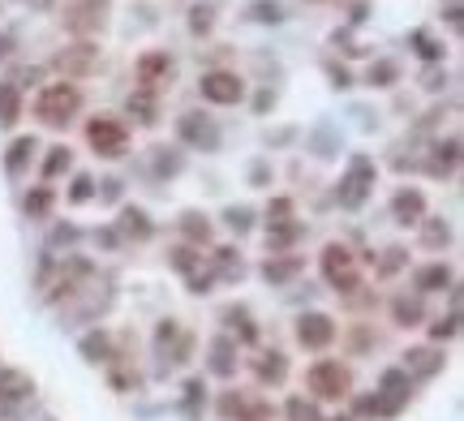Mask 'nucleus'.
I'll use <instances>...</instances> for the list:
<instances>
[{
	"label": "nucleus",
	"mask_w": 464,
	"mask_h": 421,
	"mask_svg": "<svg viewBox=\"0 0 464 421\" xmlns=\"http://www.w3.org/2000/svg\"><path fill=\"white\" fill-rule=\"evenodd\" d=\"M30 396H35V378L26 370L4 366V370H0V400H4V404H18V400H30Z\"/></svg>",
	"instance_id": "obj_18"
},
{
	"label": "nucleus",
	"mask_w": 464,
	"mask_h": 421,
	"mask_svg": "<svg viewBox=\"0 0 464 421\" xmlns=\"http://www.w3.org/2000/svg\"><path fill=\"white\" fill-rule=\"evenodd\" d=\"M443 352H435V348H413V352H404V370H413L421 374V378H430V374H439L443 370Z\"/></svg>",
	"instance_id": "obj_24"
},
{
	"label": "nucleus",
	"mask_w": 464,
	"mask_h": 421,
	"mask_svg": "<svg viewBox=\"0 0 464 421\" xmlns=\"http://www.w3.org/2000/svg\"><path fill=\"white\" fill-rule=\"evenodd\" d=\"M318 267H322V275H327V284H331L336 293H357V288H362L357 254H353V249L344 246V241H331V246L322 249Z\"/></svg>",
	"instance_id": "obj_3"
},
{
	"label": "nucleus",
	"mask_w": 464,
	"mask_h": 421,
	"mask_svg": "<svg viewBox=\"0 0 464 421\" xmlns=\"http://www.w3.org/2000/svg\"><path fill=\"white\" fill-rule=\"evenodd\" d=\"M52 69L61 74V82H77V77H91L99 69V48L91 39H77L69 48H61L52 56Z\"/></svg>",
	"instance_id": "obj_6"
},
{
	"label": "nucleus",
	"mask_w": 464,
	"mask_h": 421,
	"mask_svg": "<svg viewBox=\"0 0 464 421\" xmlns=\"http://www.w3.org/2000/svg\"><path fill=\"white\" fill-rule=\"evenodd\" d=\"M22 206H26V215H30V220H48L52 206H56V194H52L48 185H35V190L26 194Z\"/></svg>",
	"instance_id": "obj_28"
},
{
	"label": "nucleus",
	"mask_w": 464,
	"mask_h": 421,
	"mask_svg": "<svg viewBox=\"0 0 464 421\" xmlns=\"http://www.w3.org/2000/svg\"><path fill=\"white\" fill-rule=\"evenodd\" d=\"M249 181H254V185H267V181H271V164H267V159H258V164L249 168Z\"/></svg>",
	"instance_id": "obj_51"
},
{
	"label": "nucleus",
	"mask_w": 464,
	"mask_h": 421,
	"mask_svg": "<svg viewBox=\"0 0 464 421\" xmlns=\"http://www.w3.org/2000/svg\"><path fill=\"white\" fill-rule=\"evenodd\" d=\"M129 117H138L142 125H155L159 121V95L147 86H134L129 91Z\"/></svg>",
	"instance_id": "obj_22"
},
{
	"label": "nucleus",
	"mask_w": 464,
	"mask_h": 421,
	"mask_svg": "<svg viewBox=\"0 0 464 421\" xmlns=\"http://www.w3.org/2000/svg\"><path fill=\"white\" fill-rule=\"evenodd\" d=\"M91 198H95V176L77 173L74 185H69V202H74V206H82V202H91Z\"/></svg>",
	"instance_id": "obj_41"
},
{
	"label": "nucleus",
	"mask_w": 464,
	"mask_h": 421,
	"mask_svg": "<svg viewBox=\"0 0 464 421\" xmlns=\"http://www.w3.org/2000/svg\"><path fill=\"white\" fill-rule=\"evenodd\" d=\"M421 86H426V91H443V86H447V74H443V69H426V74H421Z\"/></svg>",
	"instance_id": "obj_49"
},
{
	"label": "nucleus",
	"mask_w": 464,
	"mask_h": 421,
	"mask_svg": "<svg viewBox=\"0 0 464 421\" xmlns=\"http://www.w3.org/2000/svg\"><path fill=\"white\" fill-rule=\"evenodd\" d=\"M117 237H121V241H151V237H155V223H151V215L142 206H121Z\"/></svg>",
	"instance_id": "obj_13"
},
{
	"label": "nucleus",
	"mask_w": 464,
	"mask_h": 421,
	"mask_svg": "<svg viewBox=\"0 0 464 421\" xmlns=\"http://www.w3.org/2000/svg\"><path fill=\"white\" fill-rule=\"evenodd\" d=\"M289 421H322V417H318V409L310 404V400L293 396V400H289Z\"/></svg>",
	"instance_id": "obj_44"
},
{
	"label": "nucleus",
	"mask_w": 464,
	"mask_h": 421,
	"mask_svg": "<svg viewBox=\"0 0 464 421\" xmlns=\"http://www.w3.org/2000/svg\"><path fill=\"white\" fill-rule=\"evenodd\" d=\"M237 352H241V348H237L232 336H216V340H211V361H207L211 374H216V378H232V374H237Z\"/></svg>",
	"instance_id": "obj_16"
},
{
	"label": "nucleus",
	"mask_w": 464,
	"mask_h": 421,
	"mask_svg": "<svg viewBox=\"0 0 464 421\" xmlns=\"http://www.w3.org/2000/svg\"><path fill=\"white\" fill-rule=\"evenodd\" d=\"M331 421H353V417H331Z\"/></svg>",
	"instance_id": "obj_57"
},
{
	"label": "nucleus",
	"mask_w": 464,
	"mask_h": 421,
	"mask_svg": "<svg viewBox=\"0 0 464 421\" xmlns=\"http://www.w3.org/2000/svg\"><path fill=\"white\" fill-rule=\"evenodd\" d=\"M391 322L395 327H421L426 322V301L417 297H409V293H400V297L391 301Z\"/></svg>",
	"instance_id": "obj_20"
},
{
	"label": "nucleus",
	"mask_w": 464,
	"mask_h": 421,
	"mask_svg": "<svg viewBox=\"0 0 464 421\" xmlns=\"http://www.w3.org/2000/svg\"><path fill=\"white\" fill-rule=\"evenodd\" d=\"M220 319L228 322V327H237V331H241L245 344H254V340H258V331H254V322H249V310H245V305H228Z\"/></svg>",
	"instance_id": "obj_34"
},
{
	"label": "nucleus",
	"mask_w": 464,
	"mask_h": 421,
	"mask_svg": "<svg viewBox=\"0 0 464 421\" xmlns=\"http://www.w3.org/2000/svg\"><path fill=\"white\" fill-rule=\"evenodd\" d=\"M460 164V138H447V142H435V155H430V173L447 176Z\"/></svg>",
	"instance_id": "obj_26"
},
{
	"label": "nucleus",
	"mask_w": 464,
	"mask_h": 421,
	"mask_svg": "<svg viewBox=\"0 0 464 421\" xmlns=\"http://www.w3.org/2000/svg\"><path fill=\"white\" fill-rule=\"evenodd\" d=\"M65 241H77L74 223H65V228H56V232H52V246H65Z\"/></svg>",
	"instance_id": "obj_52"
},
{
	"label": "nucleus",
	"mask_w": 464,
	"mask_h": 421,
	"mask_svg": "<svg viewBox=\"0 0 464 421\" xmlns=\"http://www.w3.org/2000/svg\"><path fill=\"white\" fill-rule=\"evenodd\" d=\"M254 108H258V112H267V108H275V91H263V95L254 100Z\"/></svg>",
	"instance_id": "obj_54"
},
{
	"label": "nucleus",
	"mask_w": 464,
	"mask_h": 421,
	"mask_svg": "<svg viewBox=\"0 0 464 421\" xmlns=\"http://www.w3.org/2000/svg\"><path fill=\"white\" fill-rule=\"evenodd\" d=\"M417 228H421V246L426 249H443L447 241H452V223L447 220H430V215H426Z\"/></svg>",
	"instance_id": "obj_30"
},
{
	"label": "nucleus",
	"mask_w": 464,
	"mask_h": 421,
	"mask_svg": "<svg viewBox=\"0 0 464 421\" xmlns=\"http://www.w3.org/2000/svg\"><path fill=\"white\" fill-rule=\"evenodd\" d=\"M176 134H181L185 147H198V150L220 147V125L211 121V117H202V112H185V117L176 121Z\"/></svg>",
	"instance_id": "obj_10"
},
{
	"label": "nucleus",
	"mask_w": 464,
	"mask_h": 421,
	"mask_svg": "<svg viewBox=\"0 0 464 421\" xmlns=\"http://www.w3.org/2000/svg\"><path fill=\"white\" fill-rule=\"evenodd\" d=\"M103 198H108V202L121 198V181H117V176H108V181H103Z\"/></svg>",
	"instance_id": "obj_53"
},
{
	"label": "nucleus",
	"mask_w": 464,
	"mask_h": 421,
	"mask_svg": "<svg viewBox=\"0 0 464 421\" xmlns=\"http://www.w3.org/2000/svg\"><path fill=\"white\" fill-rule=\"evenodd\" d=\"M181 168H185V155L181 150H168V147L155 150V176H176Z\"/></svg>",
	"instance_id": "obj_38"
},
{
	"label": "nucleus",
	"mask_w": 464,
	"mask_h": 421,
	"mask_svg": "<svg viewBox=\"0 0 464 421\" xmlns=\"http://www.w3.org/2000/svg\"><path fill=\"white\" fill-rule=\"evenodd\" d=\"M86 142H91L95 155H103V159H121L125 150H129V129H125V121H117V117H95V121L86 125Z\"/></svg>",
	"instance_id": "obj_7"
},
{
	"label": "nucleus",
	"mask_w": 464,
	"mask_h": 421,
	"mask_svg": "<svg viewBox=\"0 0 464 421\" xmlns=\"http://www.w3.org/2000/svg\"><path fill=\"white\" fill-rule=\"evenodd\" d=\"M181 237H185L190 246H207V241H211V220H207L202 211H185V215H181Z\"/></svg>",
	"instance_id": "obj_27"
},
{
	"label": "nucleus",
	"mask_w": 464,
	"mask_h": 421,
	"mask_svg": "<svg viewBox=\"0 0 464 421\" xmlns=\"http://www.w3.org/2000/svg\"><path fill=\"white\" fill-rule=\"evenodd\" d=\"M35 150H39V138L35 134H22V138H13L9 150H4V173L9 176H22L30 168V159H35Z\"/></svg>",
	"instance_id": "obj_17"
},
{
	"label": "nucleus",
	"mask_w": 464,
	"mask_h": 421,
	"mask_svg": "<svg viewBox=\"0 0 464 421\" xmlns=\"http://www.w3.org/2000/svg\"><path fill=\"white\" fill-rule=\"evenodd\" d=\"M452 284H456V275H452L447 263H426V267H417V275H413L417 297H426V293H443V288H452Z\"/></svg>",
	"instance_id": "obj_15"
},
{
	"label": "nucleus",
	"mask_w": 464,
	"mask_h": 421,
	"mask_svg": "<svg viewBox=\"0 0 464 421\" xmlns=\"http://www.w3.org/2000/svg\"><path fill=\"white\" fill-rule=\"evenodd\" d=\"M305 387L314 400H344L353 396V370L336 361V357H318L314 366L305 370Z\"/></svg>",
	"instance_id": "obj_2"
},
{
	"label": "nucleus",
	"mask_w": 464,
	"mask_h": 421,
	"mask_svg": "<svg viewBox=\"0 0 464 421\" xmlns=\"http://www.w3.org/2000/svg\"><path fill=\"white\" fill-rule=\"evenodd\" d=\"M69 164H74V150H69V147H52L48 159H44V181H56L61 173H69Z\"/></svg>",
	"instance_id": "obj_35"
},
{
	"label": "nucleus",
	"mask_w": 464,
	"mask_h": 421,
	"mask_svg": "<svg viewBox=\"0 0 464 421\" xmlns=\"http://www.w3.org/2000/svg\"><path fill=\"white\" fill-rule=\"evenodd\" d=\"M82 112V91H77L74 82H48L39 95H35V117L52 129H61V125H69Z\"/></svg>",
	"instance_id": "obj_1"
},
{
	"label": "nucleus",
	"mask_w": 464,
	"mask_h": 421,
	"mask_svg": "<svg viewBox=\"0 0 464 421\" xmlns=\"http://www.w3.org/2000/svg\"><path fill=\"white\" fill-rule=\"evenodd\" d=\"M254 374H258V383H284L289 378V357L280 348H267V352L254 357Z\"/></svg>",
	"instance_id": "obj_19"
},
{
	"label": "nucleus",
	"mask_w": 464,
	"mask_h": 421,
	"mask_svg": "<svg viewBox=\"0 0 464 421\" xmlns=\"http://www.w3.org/2000/svg\"><path fill=\"white\" fill-rule=\"evenodd\" d=\"M39 77H44V69H39V65H30V69H18V82H13V86L22 91V86H35Z\"/></svg>",
	"instance_id": "obj_50"
},
{
	"label": "nucleus",
	"mask_w": 464,
	"mask_h": 421,
	"mask_svg": "<svg viewBox=\"0 0 464 421\" xmlns=\"http://www.w3.org/2000/svg\"><path fill=\"white\" fill-rule=\"evenodd\" d=\"M108 0H65V9H61V22H65V30L69 35H77V39H91V35H99L103 26H108Z\"/></svg>",
	"instance_id": "obj_4"
},
{
	"label": "nucleus",
	"mask_w": 464,
	"mask_h": 421,
	"mask_svg": "<svg viewBox=\"0 0 464 421\" xmlns=\"http://www.w3.org/2000/svg\"><path fill=\"white\" fill-rule=\"evenodd\" d=\"M456 331H460V314L452 310L447 319H435V327H430V340H435V344H443V340H452Z\"/></svg>",
	"instance_id": "obj_42"
},
{
	"label": "nucleus",
	"mask_w": 464,
	"mask_h": 421,
	"mask_svg": "<svg viewBox=\"0 0 464 421\" xmlns=\"http://www.w3.org/2000/svg\"><path fill=\"white\" fill-rule=\"evenodd\" d=\"M391 220L395 223H421L426 220V194L417 190V185H404V190H395L391 194Z\"/></svg>",
	"instance_id": "obj_12"
},
{
	"label": "nucleus",
	"mask_w": 464,
	"mask_h": 421,
	"mask_svg": "<svg viewBox=\"0 0 464 421\" xmlns=\"http://www.w3.org/2000/svg\"><path fill=\"white\" fill-rule=\"evenodd\" d=\"M447 4H460V0H447Z\"/></svg>",
	"instance_id": "obj_58"
},
{
	"label": "nucleus",
	"mask_w": 464,
	"mask_h": 421,
	"mask_svg": "<svg viewBox=\"0 0 464 421\" xmlns=\"http://www.w3.org/2000/svg\"><path fill=\"white\" fill-rule=\"evenodd\" d=\"M327 77H331L336 91H348V86H353V74H348L344 65H336V61H327Z\"/></svg>",
	"instance_id": "obj_46"
},
{
	"label": "nucleus",
	"mask_w": 464,
	"mask_h": 421,
	"mask_svg": "<svg viewBox=\"0 0 464 421\" xmlns=\"http://www.w3.org/2000/svg\"><path fill=\"white\" fill-rule=\"evenodd\" d=\"M22 117V91L13 82H0V129H13Z\"/></svg>",
	"instance_id": "obj_25"
},
{
	"label": "nucleus",
	"mask_w": 464,
	"mask_h": 421,
	"mask_svg": "<svg viewBox=\"0 0 464 421\" xmlns=\"http://www.w3.org/2000/svg\"><path fill=\"white\" fill-rule=\"evenodd\" d=\"M409 48H413L421 61H430V65H439L443 61V44L430 35V30H413V35H409Z\"/></svg>",
	"instance_id": "obj_31"
},
{
	"label": "nucleus",
	"mask_w": 464,
	"mask_h": 421,
	"mask_svg": "<svg viewBox=\"0 0 464 421\" xmlns=\"http://www.w3.org/2000/svg\"><path fill=\"white\" fill-rule=\"evenodd\" d=\"M185 279H190V293H198V297L211 293V271H194V275H185Z\"/></svg>",
	"instance_id": "obj_48"
},
{
	"label": "nucleus",
	"mask_w": 464,
	"mask_h": 421,
	"mask_svg": "<svg viewBox=\"0 0 464 421\" xmlns=\"http://www.w3.org/2000/svg\"><path fill=\"white\" fill-rule=\"evenodd\" d=\"M301 232H305V228H301V220L271 223V228H267V249H271V254H289V249L301 241Z\"/></svg>",
	"instance_id": "obj_23"
},
{
	"label": "nucleus",
	"mask_w": 464,
	"mask_h": 421,
	"mask_svg": "<svg viewBox=\"0 0 464 421\" xmlns=\"http://www.w3.org/2000/svg\"><path fill=\"white\" fill-rule=\"evenodd\" d=\"M245 18H249V22H263V26H275V22H284V4H280V0H254V4L245 9Z\"/></svg>",
	"instance_id": "obj_33"
},
{
	"label": "nucleus",
	"mask_w": 464,
	"mask_h": 421,
	"mask_svg": "<svg viewBox=\"0 0 464 421\" xmlns=\"http://www.w3.org/2000/svg\"><path fill=\"white\" fill-rule=\"evenodd\" d=\"M82 357H86V361H112V340H108V331H91V336H82Z\"/></svg>",
	"instance_id": "obj_29"
},
{
	"label": "nucleus",
	"mask_w": 464,
	"mask_h": 421,
	"mask_svg": "<svg viewBox=\"0 0 464 421\" xmlns=\"http://www.w3.org/2000/svg\"><path fill=\"white\" fill-rule=\"evenodd\" d=\"M211 30H216V9H211V4H194V9H190V35L202 39V35H211Z\"/></svg>",
	"instance_id": "obj_37"
},
{
	"label": "nucleus",
	"mask_w": 464,
	"mask_h": 421,
	"mask_svg": "<svg viewBox=\"0 0 464 421\" xmlns=\"http://www.w3.org/2000/svg\"><path fill=\"white\" fill-rule=\"evenodd\" d=\"M134 69H138V82H142L147 91H155L159 82H168V74H172V56H168V52H142Z\"/></svg>",
	"instance_id": "obj_14"
},
{
	"label": "nucleus",
	"mask_w": 464,
	"mask_h": 421,
	"mask_svg": "<svg viewBox=\"0 0 464 421\" xmlns=\"http://www.w3.org/2000/svg\"><path fill=\"white\" fill-rule=\"evenodd\" d=\"M168 263H172V271L194 275V271H198V263H202V254H194V246H176V249L168 254Z\"/></svg>",
	"instance_id": "obj_39"
},
{
	"label": "nucleus",
	"mask_w": 464,
	"mask_h": 421,
	"mask_svg": "<svg viewBox=\"0 0 464 421\" xmlns=\"http://www.w3.org/2000/svg\"><path fill=\"white\" fill-rule=\"evenodd\" d=\"M224 223L241 237V232H249V223H254V211H249V206H228V211H224Z\"/></svg>",
	"instance_id": "obj_43"
},
{
	"label": "nucleus",
	"mask_w": 464,
	"mask_h": 421,
	"mask_svg": "<svg viewBox=\"0 0 464 421\" xmlns=\"http://www.w3.org/2000/svg\"><path fill=\"white\" fill-rule=\"evenodd\" d=\"M293 220V198H271L267 206V228L271 223H289Z\"/></svg>",
	"instance_id": "obj_45"
},
{
	"label": "nucleus",
	"mask_w": 464,
	"mask_h": 421,
	"mask_svg": "<svg viewBox=\"0 0 464 421\" xmlns=\"http://www.w3.org/2000/svg\"><path fill=\"white\" fill-rule=\"evenodd\" d=\"M297 344L310 348V352L331 348L336 344V319H331V314H318V310L301 314V319H297Z\"/></svg>",
	"instance_id": "obj_9"
},
{
	"label": "nucleus",
	"mask_w": 464,
	"mask_h": 421,
	"mask_svg": "<svg viewBox=\"0 0 464 421\" xmlns=\"http://www.w3.org/2000/svg\"><path fill=\"white\" fill-rule=\"evenodd\" d=\"M198 91H202V100L207 103H220V108L245 100V82L232 74V69H207L202 82H198Z\"/></svg>",
	"instance_id": "obj_8"
},
{
	"label": "nucleus",
	"mask_w": 464,
	"mask_h": 421,
	"mask_svg": "<svg viewBox=\"0 0 464 421\" xmlns=\"http://www.w3.org/2000/svg\"><path fill=\"white\" fill-rule=\"evenodd\" d=\"M202 392H207V387H202V378H190V383H185V409H190V413H198V400H202Z\"/></svg>",
	"instance_id": "obj_47"
},
{
	"label": "nucleus",
	"mask_w": 464,
	"mask_h": 421,
	"mask_svg": "<svg viewBox=\"0 0 464 421\" xmlns=\"http://www.w3.org/2000/svg\"><path fill=\"white\" fill-rule=\"evenodd\" d=\"M374 176H379V168L370 164L366 155H353V159H348V173H344V181H340V190H336L340 206L357 211V206L370 198V190H374Z\"/></svg>",
	"instance_id": "obj_5"
},
{
	"label": "nucleus",
	"mask_w": 464,
	"mask_h": 421,
	"mask_svg": "<svg viewBox=\"0 0 464 421\" xmlns=\"http://www.w3.org/2000/svg\"><path fill=\"white\" fill-rule=\"evenodd\" d=\"M297 271H301V258H297V254H271L267 263H263V279L275 284V288H280V284H289Z\"/></svg>",
	"instance_id": "obj_21"
},
{
	"label": "nucleus",
	"mask_w": 464,
	"mask_h": 421,
	"mask_svg": "<svg viewBox=\"0 0 464 421\" xmlns=\"http://www.w3.org/2000/svg\"><path fill=\"white\" fill-rule=\"evenodd\" d=\"M400 267H409V249H404V246L383 249V258H379V279H391Z\"/></svg>",
	"instance_id": "obj_36"
},
{
	"label": "nucleus",
	"mask_w": 464,
	"mask_h": 421,
	"mask_svg": "<svg viewBox=\"0 0 464 421\" xmlns=\"http://www.w3.org/2000/svg\"><path fill=\"white\" fill-rule=\"evenodd\" d=\"M13 56V39L9 35H0V61H9Z\"/></svg>",
	"instance_id": "obj_56"
},
{
	"label": "nucleus",
	"mask_w": 464,
	"mask_h": 421,
	"mask_svg": "<svg viewBox=\"0 0 464 421\" xmlns=\"http://www.w3.org/2000/svg\"><path fill=\"white\" fill-rule=\"evenodd\" d=\"M409 392H413V378H409V370H383V378H379V404H383V417H395L404 404H409Z\"/></svg>",
	"instance_id": "obj_11"
},
{
	"label": "nucleus",
	"mask_w": 464,
	"mask_h": 421,
	"mask_svg": "<svg viewBox=\"0 0 464 421\" xmlns=\"http://www.w3.org/2000/svg\"><path fill=\"white\" fill-rule=\"evenodd\" d=\"M216 271H220L224 279H237V275L245 271L241 254H237V249H216Z\"/></svg>",
	"instance_id": "obj_40"
},
{
	"label": "nucleus",
	"mask_w": 464,
	"mask_h": 421,
	"mask_svg": "<svg viewBox=\"0 0 464 421\" xmlns=\"http://www.w3.org/2000/svg\"><path fill=\"white\" fill-rule=\"evenodd\" d=\"M348 22H353V26H362V22H366V4H353V13H348Z\"/></svg>",
	"instance_id": "obj_55"
},
{
	"label": "nucleus",
	"mask_w": 464,
	"mask_h": 421,
	"mask_svg": "<svg viewBox=\"0 0 464 421\" xmlns=\"http://www.w3.org/2000/svg\"><path fill=\"white\" fill-rule=\"evenodd\" d=\"M400 82V65L395 61H374L366 69V86H379V91H387V86H395Z\"/></svg>",
	"instance_id": "obj_32"
}]
</instances>
